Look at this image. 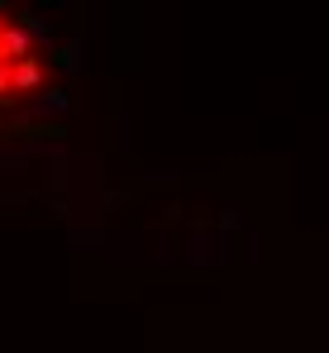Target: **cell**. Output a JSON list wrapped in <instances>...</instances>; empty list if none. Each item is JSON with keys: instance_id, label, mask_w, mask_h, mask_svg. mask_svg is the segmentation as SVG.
<instances>
[{"instance_id": "obj_1", "label": "cell", "mask_w": 329, "mask_h": 353, "mask_svg": "<svg viewBox=\"0 0 329 353\" xmlns=\"http://www.w3.org/2000/svg\"><path fill=\"white\" fill-rule=\"evenodd\" d=\"M29 53H39L34 34L0 10V105L14 101V67H19V58H29Z\"/></svg>"}]
</instances>
